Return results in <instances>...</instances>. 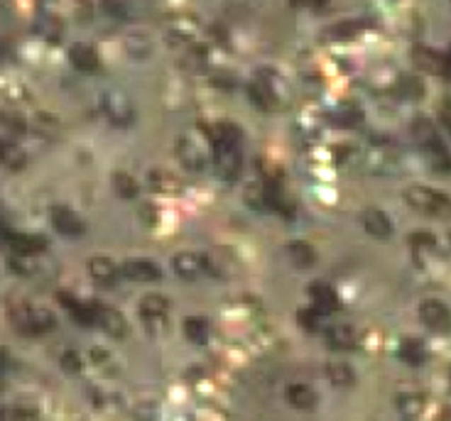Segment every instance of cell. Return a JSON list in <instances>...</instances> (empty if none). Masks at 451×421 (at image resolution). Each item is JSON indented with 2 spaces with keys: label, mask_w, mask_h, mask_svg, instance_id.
<instances>
[{
  "label": "cell",
  "mask_w": 451,
  "mask_h": 421,
  "mask_svg": "<svg viewBox=\"0 0 451 421\" xmlns=\"http://www.w3.org/2000/svg\"><path fill=\"white\" fill-rule=\"evenodd\" d=\"M214 164L219 177L233 179L241 172V150H238V130L221 122L214 130Z\"/></svg>",
  "instance_id": "cell-1"
},
{
  "label": "cell",
  "mask_w": 451,
  "mask_h": 421,
  "mask_svg": "<svg viewBox=\"0 0 451 421\" xmlns=\"http://www.w3.org/2000/svg\"><path fill=\"white\" fill-rule=\"evenodd\" d=\"M415 135L422 145L424 154H427L429 164H432L437 172H451V152L447 150L439 135L434 132V127L429 125L427 120H417L415 122Z\"/></svg>",
  "instance_id": "cell-2"
},
{
  "label": "cell",
  "mask_w": 451,
  "mask_h": 421,
  "mask_svg": "<svg viewBox=\"0 0 451 421\" xmlns=\"http://www.w3.org/2000/svg\"><path fill=\"white\" fill-rule=\"evenodd\" d=\"M407 204L415 206L417 211L429 213L434 218H451V196L442 194L429 186H410L407 189Z\"/></svg>",
  "instance_id": "cell-3"
},
{
  "label": "cell",
  "mask_w": 451,
  "mask_h": 421,
  "mask_svg": "<svg viewBox=\"0 0 451 421\" xmlns=\"http://www.w3.org/2000/svg\"><path fill=\"white\" fill-rule=\"evenodd\" d=\"M419 318H422L424 326L432 328V331H437V333L451 331V311L447 304L439 299L422 301V306H419Z\"/></svg>",
  "instance_id": "cell-4"
},
{
  "label": "cell",
  "mask_w": 451,
  "mask_h": 421,
  "mask_svg": "<svg viewBox=\"0 0 451 421\" xmlns=\"http://www.w3.org/2000/svg\"><path fill=\"white\" fill-rule=\"evenodd\" d=\"M103 110H105V115H108L113 122H118V125H128V122H132V118H135L132 103L125 98V93H120V91H113V93L105 96Z\"/></svg>",
  "instance_id": "cell-5"
},
{
  "label": "cell",
  "mask_w": 451,
  "mask_h": 421,
  "mask_svg": "<svg viewBox=\"0 0 451 421\" xmlns=\"http://www.w3.org/2000/svg\"><path fill=\"white\" fill-rule=\"evenodd\" d=\"M18 326L28 333H47L55 328V316L45 308H25L18 318Z\"/></svg>",
  "instance_id": "cell-6"
},
{
  "label": "cell",
  "mask_w": 451,
  "mask_h": 421,
  "mask_svg": "<svg viewBox=\"0 0 451 421\" xmlns=\"http://www.w3.org/2000/svg\"><path fill=\"white\" fill-rule=\"evenodd\" d=\"M120 275L132 282H155L162 279V270L150 260H130L120 267Z\"/></svg>",
  "instance_id": "cell-7"
},
{
  "label": "cell",
  "mask_w": 451,
  "mask_h": 421,
  "mask_svg": "<svg viewBox=\"0 0 451 421\" xmlns=\"http://www.w3.org/2000/svg\"><path fill=\"white\" fill-rule=\"evenodd\" d=\"M52 223H55L57 231L67 238H79L84 233V221L74 211L64 209V206L52 209Z\"/></svg>",
  "instance_id": "cell-8"
},
{
  "label": "cell",
  "mask_w": 451,
  "mask_h": 421,
  "mask_svg": "<svg viewBox=\"0 0 451 421\" xmlns=\"http://www.w3.org/2000/svg\"><path fill=\"white\" fill-rule=\"evenodd\" d=\"M93 308H96V323H101V328H103L108 335L123 338V335L128 333V323H125V318L120 311L108 308V306H93Z\"/></svg>",
  "instance_id": "cell-9"
},
{
  "label": "cell",
  "mask_w": 451,
  "mask_h": 421,
  "mask_svg": "<svg viewBox=\"0 0 451 421\" xmlns=\"http://www.w3.org/2000/svg\"><path fill=\"white\" fill-rule=\"evenodd\" d=\"M174 272L184 279H196L201 272H206V258L196 253H179L174 258Z\"/></svg>",
  "instance_id": "cell-10"
},
{
  "label": "cell",
  "mask_w": 451,
  "mask_h": 421,
  "mask_svg": "<svg viewBox=\"0 0 451 421\" xmlns=\"http://www.w3.org/2000/svg\"><path fill=\"white\" fill-rule=\"evenodd\" d=\"M415 64L419 69H424V71L429 74H447L451 62L447 59V57H442L439 52L434 50H427V47H419V50H415Z\"/></svg>",
  "instance_id": "cell-11"
},
{
  "label": "cell",
  "mask_w": 451,
  "mask_h": 421,
  "mask_svg": "<svg viewBox=\"0 0 451 421\" xmlns=\"http://www.w3.org/2000/svg\"><path fill=\"white\" fill-rule=\"evenodd\" d=\"M5 241L20 255H35L47 248V243L40 236H23V233H5Z\"/></svg>",
  "instance_id": "cell-12"
},
{
  "label": "cell",
  "mask_w": 451,
  "mask_h": 421,
  "mask_svg": "<svg viewBox=\"0 0 451 421\" xmlns=\"http://www.w3.org/2000/svg\"><path fill=\"white\" fill-rule=\"evenodd\" d=\"M89 272H91V277L101 284H113L115 279H118V267H115L113 260L103 258V255H96V258L89 263Z\"/></svg>",
  "instance_id": "cell-13"
},
{
  "label": "cell",
  "mask_w": 451,
  "mask_h": 421,
  "mask_svg": "<svg viewBox=\"0 0 451 421\" xmlns=\"http://www.w3.org/2000/svg\"><path fill=\"white\" fill-rule=\"evenodd\" d=\"M363 226L373 238H387L392 233V223L383 211H368L363 218Z\"/></svg>",
  "instance_id": "cell-14"
},
{
  "label": "cell",
  "mask_w": 451,
  "mask_h": 421,
  "mask_svg": "<svg viewBox=\"0 0 451 421\" xmlns=\"http://www.w3.org/2000/svg\"><path fill=\"white\" fill-rule=\"evenodd\" d=\"M169 308V301L160 294H147L145 299L140 301V313L145 321H152V318H164Z\"/></svg>",
  "instance_id": "cell-15"
},
{
  "label": "cell",
  "mask_w": 451,
  "mask_h": 421,
  "mask_svg": "<svg viewBox=\"0 0 451 421\" xmlns=\"http://www.w3.org/2000/svg\"><path fill=\"white\" fill-rule=\"evenodd\" d=\"M72 64L76 69H81V71H96L98 69V57H96V52L91 50V47H86V45H76L72 50Z\"/></svg>",
  "instance_id": "cell-16"
},
{
  "label": "cell",
  "mask_w": 451,
  "mask_h": 421,
  "mask_svg": "<svg viewBox=\"0 0 451 421\" xmlns=\"http://www.w3.org/2000/svg\"><path fill=\"white\" fill-rule=\"evenodd\" d=\"M287 399L297 409H312L316 404V392L307 385H292L287 390Z\"/></svg>",
  "instance_id": "cell-17"
},
{
  "label": "cell",
  "mask_w": 451,
  "mask_h": 421,
  "mask_svg": "<svg viewBox=\"0 0 451 421\" xmlns=\"http://www.w3.org/2000/svg\"><path fill=\"white\" fill-rule=\"evenodd\" d=\"M312 299H314L316 308H319L321 313H326L329 308L336 306V292H333V287L324 284V282H316V284H312Z\"/></svg>",
  "instance_id": "cell-18"
},
{
  "label": "cell",
  "mask_w": 451,
  "mask_h": 421,
  "mask_svg": "<svg viewBox=\"0 0 451 421\" xmlns=\"http://www.w3.org/2000/svg\"><path fill=\"white\" fill-rule=\"evenodd\" d=\"M179 157H182L184 167H189V169H201L204 167V159H206L204 150L189 140H182V145H179Z\"/></svg>",
  "instance_id": "cell-19"
},
{
  "label": "cell",
  "mask_w": 451,
  "mask_h": 421,
  "mask_svg": "<svg viewBox=\"0 0 451 421\" xmlns=\"http://www.w3.org/2000/svg\"><path fill=\"white\" fill-rule=\"evenodd\" d=\"M329 343H331L336 350L353 348V343H355L353 328H348V326H333L331 331H329Z\"/></svg>",
  "instance_id": "cell-20"
},
{
  "label": "cell",
  "mask_w": 451,
  "mask_h": 421,
  "mask_svg": "<svg viewBox=\"0 0 451 421\" xmlns=\"http://www.w3.org/2000/svg\"><path fill=\"white\" fill-rule=\"evenodd\" d=\"M326 372H329V380H331L336 387L353 385V370H351V365H346V362H331V365L326 367Z\"/></svg>",
  "instance_id": "cell-21"
},
{
  "label": "cell",
  "mask_w": 451,
  "mask_h": 421,
  "mask_svg": "<svg viewBox=\"0 0 451 421\" xmlns=\"http://www.w3.org/2000/svg\"><path fill=\"white\" fill-rule=\"evenodd\" d=\"M400 358L412 362V365H419L424 360V343L417 338H405L400 343Z\"/></svg>",
  "instance_id": "cell-22"
},
{
  "label": "cell",
  "mask_w": 451,
  "mask_h": 421,
  "mask_svg": "<svg viewBox=\"0 0 451 421\" xmlns=\"http://www.w3.org/2000/svg\"><path fill=\"white\" fill-rule=\"evenodd\" d=\"M290 255H292V260H295V265H299V267H312V265L316 263L314 248L307 243H292Z\"/></svg>",
  "instance_id": "cell-23"
},
{
  "label": "cell",
  "mask_w": 451,
  "mask_h": 421,
  "mask_svg": "<svg viewBox=\"0 0 451 421\" xmlns=\"http://www.w3.org/2000/svg\"><path fill=\"white\" fill-rule=\"evenodd\" d=\"M184 333H187L189 340H194V343H204L206 335H209V326H206L204 318H189V321L184 323Z\"/></svg>",
  "instance_id": "cell-24"
},
{
  "label": "cell",
  "mask_w": 451,
  "mask_h": 421,
  "mask_svg": "<svg viewBox=\"0 0 451 421\" xmlns=\"http://www.w3.org/2000/svg\"><path fill=\"white\" fill-rule=\"evenodd\" d=\"M115 191H118L123 199H135L137 196L135 179H130L128 174H115Z\"/></svg>",
  "instance_id": "cell-25"
},
{
  "label": "cell",
  "mask_w": 451,
  "mask_h": 421,
  "mask_svg": "<svg viewBox=\"0 0 451 421\" xmlns=\"http://www.w3.org/2000/svg\"><path fill=\"white\" fill-rule=\"evenodd\" d=\"M400 412L405 414V417H417V414L422 412V397H419V394H402Z\"/></svg>",
  "instance_id": "cell-26"
},
{
  "label": "cell",
  "mask_w": 451,
  "mask_h": 421,
  "mask_svg": "<svg viewBox=\"0 0 451 421\" xmlns=\"http://www.w3.org/2000/svg\"><path fill=\"white\" fill-rule=\"evenodd\" d=\"M251 96L258 105H263V108H270V105H273V91L268 86H263V83H253Z\"/></svg>",
  "instance_id": "cell-27"
},
{
  "label": "cell",
  "mask_w": 451,
  "mask_h": 421,
  "mask_svg": "<svg viewBox=\"0 0 451 421\" xmlns=\"http://www.w3.org/2000/svg\"><path fill=\"white\" fill-rule=\"evenodd\" d=\"M400 93L407 96V98H417V96H422V83L412 76L400 79Z\"/></svg>",
  "instance_id": "cell-28"
},
{
  "label": "cell",
  "mask_w": 451,
  "mask_h": 421,
  "mask_svg": "<svg viewBox=\"0 0 451 421\" xmlns=\"http://www.w3.org/2000/svg\"><path fill=\"white\" fill-rule=\"evenodd\" d=\"M62 367H64L67 372H79L81 370V358H79L76 353H74V350H67L64 353V358H62Z\"/></svg>",
  "instance_id": "cell-29"
},
{
  "label": "cell",
  "mask_w": 451,
  "mask_h": 421,
  "mask_svg": "<svg viewBox=\"0 0 451 421\" xmlns=\"http://www.w3.org/2000/svg\"><path fill=\"white\" fill-rule=\"evenodd\" d=\"M410 241L415 245H429V248H432L434 236H429V233H415V236H410Z\"/></svg>",
  "instance_id": "cell-30"
},
{
  "label": "cell",
  "mask_w": 451,
  "mask_h": 421,
  "mask_svg": "<svg viewBox=\"0 0 451 421\" xmlns=\"http://www.w3.org/2000/svg\"><path fill=\"white\" fill-rule=\"evenodd\" d=\"M292 3L304 5V8H324V5H326L329 0H292Z\"/></svg>",
  "instance_id": "cell-31"
},
{
  "label": "cell",
  "mask_w": 451,
  "mask_h": 421,
  "mask_svg": "<svg viewBox=\"0 0 451 421\" xmlns=\"http://www.w3.org/2000/svg\"><path fill=\"white\" fill-rule=\"evenodd\" d=\"M442 122L447 125V130L451 132V108H444L442 110Z\"/></svg>",
  "instance_id": "cell-32"
},
{
  "label": "cell",
  "mask_w": 451,
  "mask_h": 421,
  "mask_svg": "<svg viewBox=\"0 0 451 421\" xmlns=\"http://www.w3.org/2000/svg\"><path fill=\"white\" fill-rule=\"evenodd\" d=\"M444 421H451V409H447V412H444Z\"/></svg>",
  "instance_id": "cell-33"
},
{
  "label": "cell",
  "mask_w": 451,
  "mask_h": 421,
  "mask_svg": "<svg viewBox=\"0 0 451 421\" xmlns=\"http://www.w3.org/2000/svg\"><path fill=\"white\" fill-rule=\"evenodd\" d=\"M3 157H5V145L0 142V159H3Z\"/></svg>",
  "instance_id": "cell-34"
},
{
  "label": "cell",
  "mask_w": 451,
  "mask_h": 421,
  "mask_svg": "<svg viewBox=\"0 0 451 421\" xmlns=\"http://www.w3.org/2000/svg\"><path fill=\"white\" fill-rule=\"evenodd\" d=\"M449 243H451V233H449Z\"/></svg>",
  "instance_id": "cell-35"
},
{
  "label": "cell",
  "mask_w": 451,
  "mask_h": 421,
  "mask_svg": "<svg viewBox=\"0 0 451 421\" xmlns=\"http://www.w3.org/2000/svg\"><path fill=\"white\" fill-rule=\"evenodd\" d=\"M0 387H3V380H0Z\"/></svg>",
  "instance_id": "cell-36"
}]
</instances>
